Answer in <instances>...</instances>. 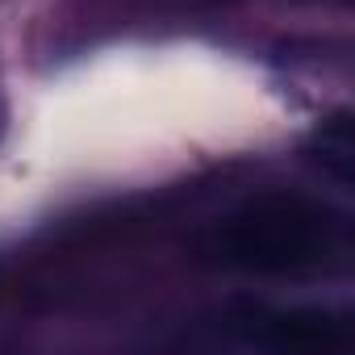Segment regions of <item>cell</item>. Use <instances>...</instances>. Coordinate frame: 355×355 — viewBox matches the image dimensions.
<instances>
[{"label":"cell","instance_id":"obj_1","mask_svg":"<svg viewBox=\"0 0 355 355\" xmlns=\"http://www.w3.org/2000/svg\"><path fill=\"white\" fill-rule=\"evenodd\" d=\"M351 247L347 222L309 197H255L214 226L205 251L239 272L297 276L343 259Z\"/></svg>","mask_w":355,"mask_h":355},{"label":"cell","instance_id":"obj_3","mask_svg":"<svg viewBox=\"0 0 355 355\" xmlns=\"http://www.w3.org/2000/svg\"><path fill=\"white\" fill-rule=\"evenodd\" d=\"M318 155V163H322V171L326 175H334V180L347 189L351 184V159H355V138H351V117L347 113H338L334 121H326L322 125V134H318V146H313Z\"/></svg>","mask_w":355,"mask_h":355},{"label":"cell","instance_id":"obj_2","mask_svg":"<svg viewBox=\"0 0 355 355\" xmlns=\"http://www.w3.org/2000/svg\"><path fill=\"white\" fill-rule=\"evenodd\" d=\"M234 330L272 351H338L347 326L326 309H243Z\"/></svg>","mask_w":355,"mask_h":355}]
</instances>
